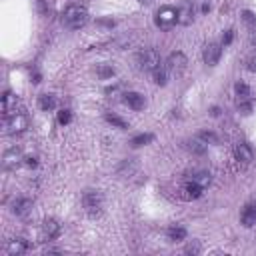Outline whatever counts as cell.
<instances>
[{
  "label": "cell",
  "mask_w": 256,
  "mask_h": 256,
  "mask_svg": "<svg viewBox=\"0 0 256 256\" xmlns=\"http://www.w3.org/2000/svg\"><path fill=\"white\" fill-rule=\"evenodd\" d=\"M88 22V10L80 4H70L62 14V24L68 30H80Z\"/></svg>",
  "instance_id": "1"
},
{
  "label": "cell",
  "mask_w": 256,
  "mask_h": 256,
  "mask_svg": "<svg viewBox=\"0 0 256 256\" xmlns=\"http://www.w3.org/2000/svg\"><path fill=\"white\" fill-rule=\"evenodd\" d=\"M82 206L86 210L88 216H98L104 208V196L100 190H94V188H88L82 192Z\"/></svg>",
  "instance_id": "2"
},
{
  "label": "cell",
  "mask_w": 256,
  "mask_h": 256,
  "mask_svg": "<svg viewBox=\"0 0 256 256\" xmlns=\"http://www.w3.org/2000/svg\"><path fill=\"white\" fill-rule=\"evenodd\" d=\"M154 24L160 30H170L174 24H178V8L174 6H162L156 16H154Z\"/></svg>",
  "instance_id": "3"
},
{
  "label": "cell",
  "mask_w": 256,
  "mask_h": 256,
  "mask_svg": "<svg viewBox=\"0 0 256 256\" xmlns=\"http://www.w3.org/2000/svg\"><path fill=\"white\" fill-rule=\"evenodd\" d=\"M160 64H162L160 54H158L154 48H144V50L138 54V68L144 70V72H154Z\"/></svg>",
  "instance_id": "4"
},
{
  "label": "cell",
  "mask_w": 256,
  "mask_h": 256,
  "mask_svg": "<svg viewBox=\"0 0 256 256\" xmlns=\"http://www.w3.org/2000/svg\"><path fill=\"white\" fill-rule=\"evenodd\" d=\"M164 66H166L170 76H180L184 72V68H186V56L182 52H172L164 60Z\"/></svg>",
  "instance_id": "5"
},
{
  "label": "cell",
  "mask_w": 256,
  "mask_h": 256,
  "mask_svg": "<svg viewBox=\"0 0 256 256\" xmlns=\"http://www.w3.org/2000/svg\"><path fill=\"white\" fill-rule=\"evenodd\" d=\"M28 128V116L22 112H14L6 116V132L8 134H22Z\"/></svg>",
  "instance_id": "6"
},
{
  "label": "cell",
  "mask_w": 256,
  "mask_h": 256,
  "mask_svg": "<svg viewBox=\"0 0 256 256\" xmlns=\"http://www.w3.org/2000/svg\"><path fill=\"white\" fill-rule=\"evenodd\" d=\"M220 56H222V44L218 42H208L202 50V60L208 66H216L220 62Z\"/></svg>",
  "instance_id": "7"
},
{
  "label": "cell",
  "mask_w": 256,
  "mask_h": 256,
  "mask_svg": "<svg viewBox=\"0 0 256 256\" xmlns=\"http://www.w3.org/2000/svg\"><path fill=\"white\" fill-rule=\"evenodd\" d=\"M240 224L244 228H252L256 224V200H250L244 204V208L240 212Z\"/></svg>",
  "instance_id": "8"
},
{
  "label": "cell",
  "mask_w": 256,
  "mask_h": 256,
  "mask_svg": "<svg viewBox=\"0 0 256 256\" xmlns=\"http://www.w3.org/2000/svg\"><path fill=\"white\" fill-rule=\"evenodd\" d=\"M234 158L242 164H250L254 158V150L248 142H236L234 144Z\"/></svg>",
  "instance_id": "9"
},
{
  "label": "cell",
  "mask_w": 256,
  "mask_h": 256,
  "mask_svg": "<svg viewBox=\"0 0 256 256\" xmlns=\"http://www.w3.org/2000/svg\"><path fill=\"white\" fill-rule=\"evenodd\" d=\"M60 232H62V226H60L54 218H46V220H44V224H42V236H44L46 242L56 240V238L60 236Z\"/></svg>",
  "instance_id": "10"
},
{
  "label": "cell",
  "mask_w": 256,
  "mask_h": 256,
  "mask_svg": "<svg viewBox=\"0 0 256 256\" xmlns=\"http://www.w3.org/2000/svg\"><path fill=\"white\" fill-rule=\"evenodd\" d=\"M124 104L128 106V108H132V110H142L144 106H146V100H144V96L140 94V92H126L124 94Z\"/></svg>",
  "instance_id": "11"
},
{
  "label": "cell",
  "mask_w": 256,
  "mask_h": 256,
  "mask_svg": "<svg viewBox=\"0 0 256 256\" xmlns=\"http://www.w3.org/2000/svg\"><path fill=\"white\" fill-rule=\"evenodd\" d=\"M6 252L10 256H20V254H26L28 252V242L24 238H12L8 244H6Z\"/></svg>",
  "instance_id": "12"
},
{
  "label": "cell",
  "mask_w": 256,
  "mask_h": 256,
  "mask_svg": "<svg viewBox=\"0 0 256 256\" xmlns=\"http://www.w3.org/2000/svg\"><path fill=\"white\" fill-rule=\"evenodd\" d=\"M186 228L182 226V224H172V226H168V230H166V238L170 240V242H182L184 238H186Z\"/></svg>",
  "instance_id": "13"
},
{
  "label": "cell",
  "mask_w": 256,
  "mask_h": 256,
  "mask_svg": "<svg viewBox=\"0 0 256 256\" xmlns=\"http://www.w3.org/2000/svg\"><path fill=\"white\" fill-rule=\"evenodd\" d=\"M192 18H194V8H192V4H190V2L182 4V6L178 8V24L188 26V24L192 22Z\"/></svg>",
  "instance_id": "14"
},
{
  "label": "cell",
  "mask_w": 256,
  "mask_h": 256,
  "mask_svg": "<svg viewBox=\"0 0 256 256\" xmlns=\"http://www.w3.org/2000/svg\"><path fill=\"white\" fill-rule=\"evenodd\" d=\"M30 210H32V200H30V198H18V200H14V204H12V212H14L16 216H26Z\"/></svg>",
  "instance_id": "15"
},
{
  "label": "cell",
  "mask_w": 256,
  "mask_h": 256,
  "mask_svg": "<svg viewBox=\"0 0 256 256\" xmlns=\"http://www.w3.org/2000/svg\"><path fill=\"white\" fill-rule=\"evenodd\" d=\"M38 106H40V110H44V112H52V110L58 106V100H56L54 94H40V96H38Z\"/></svg>",
  "instance_id": "16"
},
{
  "label": "cell",
  "mask_w": 256,
  "mask_h": 256,
  "mask_svg": "<svg viewBox=\"0 0 256 256\" xmlns=\"http://www.w3.org/2000/svg\"><path fill=\"white\" fill-rule=\"evenodd\" d=\"M152 78H154V84H158V86H166V84H168L170 74H168V70H166L164 62H162V64L152 72Z\"/></svg>",
  "instance_id": "17"
},
{
  "label": "cell",
  "mask_w": 256,
  "mask_h": 256,
  "mask_svg": "<svg viewBox=\"0 0 256 256\" xmlns=\"http://www.w3.org/2000/svg\"><path fill=\"white\" fill-rule=\"evenodd\" d=\"M234 92H236L238 104L250 102V88H248V84H244V82H236V86H234Z\"/></svg>",
  "instance_id": "18"
},
{
  "label": "cell",
  "mask_w": 256,
  "mask_h": 256,
  "mask_svg": "<svg viewBox=\"0 0 256 256\" xmlns=\"http://www.w3.org/2000/svg\"><path fill=\"white\" fill-rule=\"evenodd\" d=\"M2 112H4V116H10L16 112V96H12L10 92H6L2 96Z\"/></svg>",
  "instance_id": "19"
},
{
  "label": "cell",
  "mask_w": 256,
  "mask_h": 256,
  "mask_svg": "<svg viewBox=\"0 0 256 256\" xmlns=\"http://www.w3.org/2000/svg\"><path fill=\"white\" fill-rule=\"evenodd\" d=\"M184 192H186V198H192V200H196V198H200V196H202L204 188H202L200 184H196L194 180H188V182L184 184Z\"/></svg>",
  "instance_id": "20"
},
{
  "label": "cell",
  "mask_w": 256,
  "mask_h": 256,
  "mask_svg": "<svg viewBox=\"0 0 256 256\" xmlns=\"http://www.w3.org/2000/svg\"><path fill=\"white\" fill-rule=\"evenodd\" d=\"M190 180H194L196 184H200L202 188H208L210 186V182H212V176H210V172H206V170H198V172H194L192 174V178Z\"/></svg>",
  "instance_id": "21"
},
{
  "label": "cell",
  "mask_w": 256,
  "mask_h": 256,
  "mask_svg": "<svg viewBox=\"0 0 256 256\" xmlns=\"http://www.w3.org/2000/svg\"><path fill=\"white\" fill-rule=\"evenodd\" d=\"M18 160H20V152H18L16 148H12V150H8V152L4 154V166H6V168H14V166L18 164Z\"/></svg>",
  "instance_id": "22"
},
{
  "label": "cell",
  "mask_w": 256,
  "mask_h": 256,
  "mask_svg": "<svg viewBox=\"0 0 256 256\" xmlns=\"http://www.w3.org/2000/svg\"><path fill=\"white\" fill-rule=\"evenodd\" d=\"M188 144H190L188 148H190L192 152H196V154H204V152H206V146H208V144H204L200 138H194V140L188 142Z\"/></svg>",
  "instance_id": "23"
},
{
  "label": "cell",
  "mask_w": 256,
  "mask_h": 256,
  "mask_svg": "<svg viewBox=\"0 0 256 256\" xmlns=\"http://www.w3.org/2000/svg\"><path fill=\"white\" fill-rule=\"evenodd\" d=\"M150 140H152V134H138V136H134V138H132V142H130V144H132L134 148H138V146L148 144Z\"/></svg>",
  "instance_id": "24"
},
{
  "label": "cell",
  "mask_w": 256,
  "mask_h": 256,
  "mask_svg": "<svg viewBox=\"0 0 256 256\" xmlns=\"http://www.w3.org/2000/svg\"><path fill=\"white\" fill-rule=\"evenodd\" d=\"M106 120H108L112 126L120 128V130H126V128H128V124H126L122 118H118V116H112V114H108V116H106Z\"/></svg>",
  "instance_id": "25"
},
{
  "label": "cell",
  "mask_w": 256,
  "mask_h": 256,
  "mask_svg": "<svg viewBox=\"0 0 256 256\" xmlns=\"http://www.w3.org/2000/svg\"><path fill=\"white\" fill-rule=\"evenodd\" d=\"M198 138H200L204 144H216V142H218V138H216L214 132H200Z\"/></svg>",
  "instance_id": "26"
},
{
  "label": "cell",
  "mask_w": 256,
  "mask_h": 256,
  "mask_svg": "<svg viewBox=\"0 0 256 256\" xmlns=\"http://www.w3.org/2000/svg\"><path fill=\"white\" fill-rule=\"evenodd\" d=\"M70 120H72V112L70 110H60L58 112V124L66 126V124H70Z\"/></svg>",
  "instance_id": "27"
},
{
  "label": "cell",
  "mask_w": 256,
  "mask_h": 256,
  "mask_svg": "<svg viewBox=\"0 0 256 256\" xmlns=\"http://www.w3.org/2000/svg\"><path fill=\"white\" fill-rule=\"evenodd\" d=\"M242 18H244V22H246L250 28H256V16H254L250 10H244V12H242Z\"/></svg>",
  "instance_id": "28"
},
{
  "label": "cell",
  "mask_w": 256,
  "mask_h": 256,
  "mask_svg": "<svg viewBox=\"0 0 256 256\" xmlns=\"http://www.w3.org/2000/svg\"><path fill=\"white\" fill-rule=\"evenodd\" d=\"M186 254H198L200 252V244H198V240H194V242H190L188 246H186V250H184Z\"/></svg>",
  "instance_id": "29"
},
{
  "label": "cell",
  "mask_w": 256,
  "mask_h": 256,
  "mask_svg": "<svg viewBox=\"0 0 256 256\" xmlns=\"http://www.w3.org/2000/svg\"><path fill=\"white\" fill-rule=\"evenodd\" d=\"M246 66H248V70H250V72H256V52L248 56V60H246Z\"/></svg>",
  "instance_id": "30"
},
{
  "label": "cell",
  "mask_w": 256,
  "mask_h": 256,
  "mask_svg": "<svg viewBox=\"0 0 256 256\" xmlns=\"http://www.w3.org/2000/svg\"><path fill=\"white\" fill-rule=\"evenodd\" d=\"M232 38H234V30H228V32H226V36L222 38V46H228V44L232 42Z\"/></svg>",
  "instance_id": "31"
},
{
  "label": "cell",
  "mask_w": 256,
  "mask_h": 256,
  "mask_svg": "<svg viewBox=\"0 0 256 256\" xmlns=\"http://www.w3.org/2000/svg\"><path fill=\"white\" fill-rule=\"evenodd\" d=\"M112 74H114V70H112V68H100V76H102V78L112 76Z\"/></svg>",
  "instance_id": "32"
},
{
  "label": "cell",
  "mask_w": 256,
  "mask_h": 256,
  "mask_svg": "<svg viewBox=\"0 0 256 256\" xmlns=\"http://www.w3.org/2000/svg\"><path fill=\"white\" fill-rule=\"evenodd\" d=\"M38 162H36V158H26V166H30V168H34Z\"/></svg>",
  "instance_id": "33"
},
{
  "label": "cell",
  "mask_w": 256,
  "mask_h": 256,
  "mask_svg": "<svg viewBox=\"0 0 256 256\" xmlns=\"http://www.w3.org/2000/svg\"><path fill=\"white\" fill-rule=\"evenodd\" d=\"M140 2H146L148 4V2H152V0H140Z\"/></svg>",
  "instance_id": "34"
}]
</instances>
